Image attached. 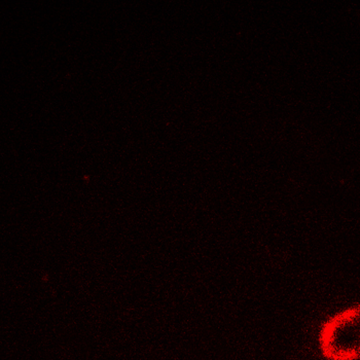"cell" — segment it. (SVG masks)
Returning a JSON list of instances; mask_svg holds the SVG:
<instances>
[{
	"instance_id": "cell-1",
	"label": "cell",
	"mask_w": 360,
	"mask_h": 360,
	"mask_svg": "<svg viewBox=\"0 0 360 360\" xmlns=\"http://www.w3.org/2000/svg\"><path fill=\"white\" fill-rule=\"evenodd\" d=\"M319 347L328 360L360 359V305L335 313L324 322Z\"/></svg>"
}]
</instances>
